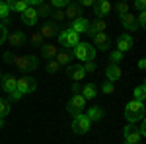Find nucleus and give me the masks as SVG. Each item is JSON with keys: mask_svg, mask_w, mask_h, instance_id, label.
<instances>
[{"mask_svg": "<svg viewBox=\"0 0 146 144\" xmlns=\"http://www.w3.org/2000/svg\"><path fill=\"white\" fill-rule=\"evenodd\" d=\"M35 88H37V82H35V78H31V76L18 78V84H16V92H14V94L10 96V101H18V100H22L25 94H31Z\"/></svg>", "mask_w": 146, "mask_h": 144, "instance_id": "1", "label": "nucleus"}, {"mask_svg": "<svg viewBox=\"0 0 146 144\" xmlns=\"http://www.w3.org/2000/svg\"><path fill=\"white\" fill-rule=\"evenodd\" d=\"M144 113H146L144 103H140V101H136V100H131L125 105V117H127L129 123L142 121V119H144Z\"/></svg>", "mask_w": 146, "mask_h": 144, "instance_id": "2", "label": "nucleus"}, {"mask_svg": "<svg viewBox=\"0 0 146 144\" xmlns=\"http://www.w3.org/2000/svg\"><path fill=\"white\" fill-rule=\"evenodd\" d=\"M72 55L76 56L78 60H82V62H92L94 56H96V49L90 43H78L72 49Z\"/></svg>", "mask_w": 146, "mask_h": 144, "instance_id": "3", "label": "nucleus"}, {"mask_svg": "<svg viewBox=\"0 0 146 144\" xmlns=\"http://www.w3.org/2000/svg\"><path fill=\"white\" fill-rule=\"evenodd\" d=\"M16 66L20 68V70H23V72H27V70H35V68L39 66V58L33 55H16L14 56V60H12Z\"/></svg>", "mask_w": 146, "mask_h": 144, "instance_id": "4", "label": "nucleus"}, {"mask_svg": "<svg viewBox=\"0 0 146 144\" xmlns=\"http://www.w3.org/2000/svg\"><path fill=\"white\" fill-rule=\"evenodd\" d=\"M58 43H60L62 49H68V51H70V49H74V47L80 43V35L74 33L70 27H66L64 31L58 33Z\"/></svg>", "mask_w": 146, "mask_h": 144, "instance_id": "5", "label": "nucleus"}, {"mask_svg": "<svg viewBox=\"0 0 146 144\" xmlns=\"http://www.w3.org/2000/svg\"><path fill=\"white\" fill-rule=\"evenodd\" d=\"M66 109H68V113H70V115H74V117H76V115H80L82 111L86 109V100H84L80 94H74V96L68 100Z\"/></svg>", "mask_w": 146, "mask_h": 144, "instance_id": "6", "label": "nucleus"}, {"mask_svg": "<svg viewBox=\"0 0 146 144\" xmlns=\"http://www.w3.org/2000/svg\"><path fill=\"white\" fill-rule=\"evenodd\" d=\"M90 127H92V121L84 115V113H80V115H76V117L72 119V133L84 134V133L90 131Z\"/></svg>", "mask_w": 146, "mask_h": 144, "instance_id": "7", "label": "nucleus"}, {"mask_svg": "<svg viewBox=\"0 0 146 144\" xmlns=\"http://www.w3.org/2000/svg\"><path fill=\"white\" fill-rule=\"evenodd\" d=\"M123 136H125V144H136L140 142V134H138V129H135V125H127L123 129Z\"/></svg>", "mask_w": 146, "mask_h": 144, "instance_id": "8", "label": "nucleus"}, {"mask_svg": "<svg viewBox=\"0 0 146 144\" xmlns=\"http://www.w3.org/2000/svg\"><path fill=\"white\" fill-rule=\"evenodd\" d=\"M16 84H18V78L12 76V74H6V76H2V90L6 92V94H14L16 92Z\"/></svg>", "mask_w": 146, "mask_h": 144, "instance_id": "9", "label": "nucleus"}, {"mask_svg": "<svg viewBox=\"0 0 146 144\" xmlns=\"http://www.w3.org/2000/svg\"><path fill=\"white\" fill-rule=\"evenodd\" d=\"M72 58H74L72 51L62 49V51H58V53H56V58H55V60L60 64V66H70V64H72Z\"/></svg>", "mask_w": 146, "mask_h": 144, "instance_id": "10", "label": "nucleus"}, {"mask_svg": "<svg viewBox=\"0 0 146 144\" xmlns=\"http://www.w3.org/2000/svg\"><path fill=\"white\" fill-rule=\"evenodd\" d=\"M22 22L25 23V25H35V23H37V10L31 8V6H27V8L22 12Z\"/></svg>", "mask_w": 146, "mask_h": 144, "instance_id": "11", "label": "nucleus"}, {"mask_svg": "<svg viewBox=\"0 0 146 144\" xmlns=\"http://www.w3.org/2000/svg\"><path fill=\"white\" fill-rule=\"evenodd\" d=\"M66 72H68V76L72 78L74 82H80L82 78L86 76V72H84L82 64H70V66H66Z\"/></svg>", "mask_w": 146, "mask_h": 144, "instance_id": "12", "label": "nucleus"}, {"mask_svg": "<svg viewBox=\"0 0 146 144\" xmlns=\"http://www.w3.org/2000/svg\"><path fill=\"white\" fill-rule=\"evenodd\" d=\"M8 41H10V47L20 49V47H25V35H23L22 31H12L10 37H8Z\"/></svg>", "mask_w": 146, "mask_h": 144, "instance_id": "13", "label": "nucleus"}, {"mask_svg": "<svg viewBox=\"0 0 146 144\" xmlns=\"http://www.w3.org/2000/svg\"><path fill=\"white\" fill-rule=\"evenodd\" d=\"M121 23H123V27L127 29V31H135L136 27H138V23H136V18L135 14H125V16H121Z\"/></svg>", "mask_w": 146, "mask_h": 144, "instance_id": "14", "label": "nucleus"}, {"mask_svg": "<svg viewBox=\"0 0 146 144\" xmlns=\"http://www.w3.org/2000/svg\"><path fill=\"white\" fill-rule=\"evenodd\" d=\"M117 51H121V53H125V51H131L133 49V37L129 33H123L119 39H117Z\"/></svg>", "mask_w": 146, "mask_h": 144, "instance_id": "15", "label": "nucleus"}, {"mask_svg": "<svg viewBox=\"0 0 146 144\" xmlns=\"http://www.w3.org/2000/svg\"><path fill=\"white\" fill-rule=\"evenodd\" d=\"M105 74H107V82H111V84H113V82H117L119 78L123 76V70H121L119 64H109Z\"/></svg>", "mask_w": 146, "mask_h": 144, "instance_id": "16", "label": "nucleus"}, {"mask_svg": "<svg viewBox=\"0 0 146 144\" xmlns=\"http://www.w3.org/2000/svg\"><path fill=\"white\" fill-rule=\"evenodd\" d=\"M100 47L101 51H107L109 49V37L107 33H96L94 35V49Z\"/></svg>", "mask_w": 146, "mask_h": 144, "instance_id": "17", "label": "nucleus"}, {"mask_svg": "<svg viewBox=\"0 0 146 144\" xmlns=\"http://www.w3.org/2000/svg\"><path fill=\"white\" fill-rule=\"evenodd\" d=\"M56 31H58V27H56V23L55 22H49V23H45L43 27H41V37L43 39H49V37H55L56 35Z\"/></svg>", "mask_w": 146, "mask_h": 144, "instance_id": "18", "label": "nucleus"}, {"mask_svg": "<svg viewBox=\"0 0 146 144\" xmlns=\"http://www.w3.org/2000/svg\"><path fill=\"white\" fill-rule=\"evenodd\" d=\"M109 10H111V4H109L107 0H100V2L94 4V12H96V16H98L100 20H101V16H105Z\"/></svg>", "mask_w": 146, "mask_h": 144, "instance_id": "19", "label": "nucleus"}, {"mask_svg": "<svg viewBox=\"0 0 146 144\" xmlns=\"http://www.w3.org/2000/svg\"><path fill=\"white\" fill-rule=\"evenodd\" d=\"M74 33H86V27H88V20H84V18H78V20H74V22L68 25Z\"/></svg>", "mask_w": 146, "mask_h": 144, "instance_id": "20", "label": "nucleus"}, {"mask_svg": "<svg viewBox=\"0 0 146 144\" xmlns=\"http://www.w3.org/2000/svg\"><path fill=\"white\" fill-rule=\"evenodd\" d=\"M80 92H82L80 96H82L84 100H94V98L98 96V88H96L94 84H86V86H82Z\"/></svg>", "mask_w": 146, "mask_h": 144, "instance_id": "21", "label": "nucleus"}, {"mask_svg": "<svg viewBox=\"0 0 146 144\" xmlns=\"http://www.w3.org/2000/svg\"><path fill=\"white\" fill-rule=\"evenodd\" d=\"M56 53H58L56 45H41V56L47 58V60H51L53 56H56Z\"/></svg>", "mask_w": 146, "mask_h": 144, "instance_id": "22", "label": "nucleus"}, {"mask_svg": "<svg viewBox=\"0 0 146 144\" xmlns=\"http://www.w3.org/2000/svg\"><path fill=\"white\" fill-rule=\"evenodd\" d=\"M86 117H88L92 123H94V121H101V119H103V109H101V107H98V105H96V107H90Z\"/></svg>", "mask_w": 146, "mask_h": 144, "instance_id": "23", "label": "nucleus"}, {"mask_svg": "<svg viewBox=\"0 0 146 144\" xmlns=\"http://www.w3.org/2000/svg\"><path fill=\"white\" fill-rule=\"evenodd\" d=\"M66 16L72 20V22L78 20V18H80V6H78V4H68L66 12H64V18H66Z\"/></svg>", "mask_w": 146, "mask_h": 144, "instance_id": "24", "label": "nucleus"}, {"mask_svg": "<svg viewBox=\"0 0 146 144\" xmlns=\"http://www.w3.org/2000/svg\"><path fill=\"white\" fill-rule=\"evenodd\" d=\"M6 4H8V10L20 12V14H22V12L27 8V2H25V0H18V2H6Z\"/></svg>", "mask_w": 146, "mask_h": 144, "instance_id": "25", "label": "nucleus"}, {"mask_svg": "<svg viewBox=\"0 0 146 144\" xmlns=\"http://www.w3.org/2000/svg\"><path fill=\"white\" fill-rule=\"evenodd\" d=\"M144 98H146V86H144V84H140V86H136V88H135V100L142 103Z\"/></svg>", "mask_w": 146, "mask_h": 144, "instance_id": "26", "label": "nucleus"}, {"mask_svg": "<svg viewBox=\"0 0 146 144\" xmlns=\"http://www.w3.org/2000/svg\"><path fill=\"white\" fill-rule=\"evenodd\" d=\"M37 16H51V4H47V2H41L37 8Z\"/></svg>", "mask_w": 146, "mask_h": 144, "instance_id": "27", "label": "nucleus"}, {"mask_svg": "<svg viewBox=\"0 0 146 144\" xmlns=\"http://www.w3.org/2000/svg\"><path fill=\"white\" fill-rule=\"evenodd\" d=\"M10 113V100H0V117H6Z\"/></svg>", "mask_w": 146, "mask_h": 144, "instance_id": "28", "label": "nucleus"}, {"mask_svg": "<svg viewBox=\"0 0 146 144\" xmlns=\"http://www.w3.org/2000/svg\"><path fill=\"white\" fill-rule=\"evenodd\" d=\"M58 70H60V64L56 62L55 58H51V60L47 62V72H51V74H53V72H58Z\"/></svg>", "mask_w": 146, "mask_h": 144, "instance_id": "29", "label": "nucleus"}, {"mask_svg": "<svg viewBox=\"0 0 146 144\" xmlns=\"http://www.w3.org/2000/svg\"><path fill=\"white\" fill-rule=\"evenodd\" d=\"M105 27H107L105 20H98V22L94 23V29H96V33H105Z\"/></svg>", "mask_w": 146, "mask_h": 144, "instance_id": "30", "label": "nucleus"}, {"mask_svg": "<svg viewBox=\"0 0 146 144\" xmlns=\"http://www.w3.org/2000/svg\"><path fill=\"white\" fill-rule=\"evenodd\" d=\"M109 60H111V64H119V62L123 60V53H121V51H113L111 56H109Z\"/></svg>", "mask_w": 146, "mask_h": 144, "instance_id": "31", "label": "nucleus"}, {"mask_svg": "<svg viewBox=\"0 0 146 144\" xmlns=\"http://www.w3.org/2000/svg\"><path fill=\"white\" fill-rule=\"evenodd\" d=\"M129 10H131V6H129V4H117V6H115V12H117L119 16L129 14Z\"/></svg>", "mask_w": 146, "mask_h": 144, "instance_id": "32", "label": "nucleus"}, {"mask_svg": "<svg viewBox=\"0 0 146 144\" xmlns=\"http://www.w3.org/2000/svg\"><path fill=\"white\" fill-rule=\"evenodd\" d=\"M8 14H10V10H8V4L6 2H0V18H8Z\"/></svg>", "mask_w": 146, "mask_h": 144, "instance_id": "33", "label": "nucleus"}, {"mask_svg": "<svg viewBox=\"0 0 146 144\" xmlns=\"http://www.w3.org/2000/svg\"><path fill=\"white\" fill-rule=\"evenodd\" d=\"M101 90H103V94H115V86H113L111 82H105L101 86Z\"/></svg>", "mask_w": 146, "mask_h": 144, "instance_id": "34", "label": "nucleus"}, {"mask_svg": "<svg viewBox=\"0 0 146 144\" xmlns=\"http://www.w3.org/2000/svg\"><path fill=\"white\" fill-rule=\"evenodd\" d=\"M31 41H33V45H35V47H39V45L43 43V37H41V33H39V31H35V33H33V37H31Z\"/></svg>", "mask_w": 146, "mask_h": 144, "instance_id": "35", "label": "nucleus"}, {"mask_svg": "<svg viewBox=\"0 0 146 144\" xmlns=\"http://www.w3.org/2000/svg\"><path fill=\"white\" fill-rule=\"evenodd\" d=\"M70 2L68 0H53L51 2V8H60V6H68Z\"/></svg>", "mask_w": 146, "mask_h": 144, "instance_id": "36", "label": "nucleus"}, {"mask_svg": "<svg viewBox=\"0 0 146 144\" xmlns=\"http://www.w3.org/2000/svg\"><path fill=\"white\" fill-rule=\"evenodd\" d=\"M6 37H8V31H6V25H2L0 23V45L6 41Z\"/></svg>", "mask_w": 146, "mask_h": 144, "instance_id": "37", "label": "nucleus"}, {"mask_svg": "<svg viewBox=\"0 0 146 144\" xmlns=\"http://www.w3.org/2000/svg\"><path fill=\"white\" fill-rule=\"evenodd\" d=\"M82 68H84V72H94V70H96V64H94V62H84Z\"/></svg>", "mask_w": 146, "mask_h": 144, "instance_id": "38", "label": "nucleus"}, {"mask_svg": "<svg viewBox=\"0 0 146 144\" xmlns=\"http://www.w3.org/2000/svg\"><path fill=\"white\" fill-rule=\"evenodd\" d=\"M53 18H55L56 22H60V20H64V12H60V10H55L53 14H51Z\"/></svg>", "mask_w": 146, "mask_h": 144, "instance_id": "39", "label": "nucleus"}, {"mask_svg": "<svg viewBox=\"0 0 146 144\" xmlns=\"http://www.w3.org/2000/svg\"><path fill=\"white\" fill-rule=\"evenodd\" d=\"M136 23H138L140 27H144V25H146V14H144V12L138 14V22H136Z\"/></svg>", "mask_w": 146, "mask_h": 144, "instance_id": "40", "label": "nucleus"}, {"mask_svg": "<svg viewBox=\"0 0 146 144\" xmlns=\"http://www.w3.org/2000/svg\"><path fill=\"white\" fill-rule=\"evenodd\" d=\"M138 134H140V138H144V136H146V123L144 121H142V125L138 127Z\"/></svg>", "mask_w": 146, "mask_h": 144, "instance_id": "41", "label": "nucleus"}, {"mask_svg": "<svg viewBox=\"0 0 146 144\" xmlns=\"http://www.w3.org/2000/svg\"><path fill=\"white\" fill-rule=\"evenodd\" d=\"M135 6H136V8H138L140 12H144V6H146V4L142 2V0H136V2H135Z\"/></svg>", "mask_w": 146, "mask_h": 144, "instance_id": "42", "label": "nucleus"}, {"mask_svg": "<svg viewBox=\"0 0 146 144\" xmlns=\"http://www.w3.org/2000/svg\"><path fill=\"white\" fill-rule=\"evenodd\" d=\"M144 66H146V60H144V58H140V60H138V68L144 70Z\"/></svg>", "mask_w": 146, "mask_h": 144, "instance_id": "43", "label": "nucleus"}, {"mask_svg": "<svg viewBox=\"0 0 146 144\" xmlns=\"http://www.w3.org/2000/svg\"><path fill=\"white\" fill-rule=\"evenodd\" d=\"M80 90H82V88H80L78 84H74V86H72V92H74V94H80Z\"/></svg>", "mask_w": 146, "mask_h": 144, "instance_id": "44", "label": "nucleus"}, {"mask_svg": "<svg viewBox=\"0 0 146 144\" xmlns=\"http://www.w3.org/2000/svg\"><path fill=\"white\" fill-rule=\"evenodd\" d=\"M82 6H94V2L92 0H82Z\"/></svg>", "mask_w": 146, "mask_h": 144, "instance_id": "45", "label": "nucleus"}, {"mask_svg": "<svg viewBox=\"0 0 146 144\" xmlns=\"http://www.w3.org/2000/svg\"><path fill=\"white\" fill-rule=\"evenodd\" d=\"M4 127V117H0V129Z\"/></svg>", "mask_w": 146, "mask_h": 144, "instance_id": "46", "label": "nucleus"}, {"mask_svg": "<svg viewBox=\"0 0 146 144\" xmlns=\"http://www.w3.org/2000/svg\"><path fill=\"white\" fill-rule=\"evenodd\" d=\"M0 78H2V72H0Z\"/></svg>", "mask_w": 146, "mask_h": 144, "instance_id": "47", "label": "nucleus"}, {"mask_svg": "<svg viewBox=\"0 0 146 144\" xmlns=\"http://www.w3.org/2000/svg\"><path fill=\"white\" fill-rule=\"evenodd\" d=\"M136 144H142V142H136Z\"/></svg>", "mask_w": 146, "mask_h": 144, "instance_id": "48", "label": "nucleus"}]
</instances>
